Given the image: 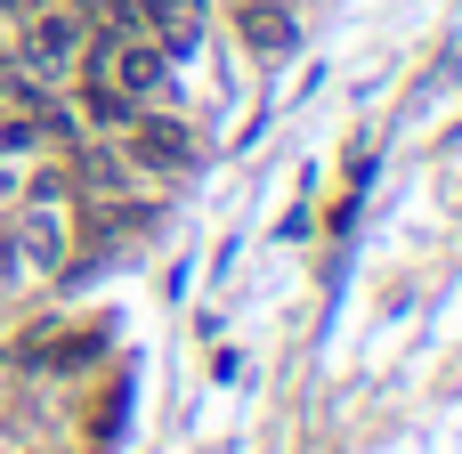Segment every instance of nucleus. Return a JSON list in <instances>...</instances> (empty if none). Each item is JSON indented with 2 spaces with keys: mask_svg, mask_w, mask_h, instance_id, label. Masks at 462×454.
I'll return each mask as SVG.
<instances>
[{
  "mask_svg": "<svg viewBox=\"0 0 462 454\" xmlns=\"http://www.w3.org/2000/svg\"><path fill=\"white\" fill-rule=\"evenodd\" d=\"M8 41H16V65H24L32 81H57V73L81 65V49H89V16L65 8V0H32V8L16 16Z\"/></svg>",
  "mask_w": 462,
  "mask_h": 454,
  "instance_id": "f257e3e1",
  "label": "nucleus"
},
{
  "mask_svg": "<svg viewBox=\"0 0 462 454\" xmlns=\"http://www.w3.org/2000/svg\"><path fill=\"white\" fill-rule=\"evenodd\" d=\"M114 138H122V162H130V171H187V162H195V130H187L171 106H138Z\"/></svg>",
  "mask_w": 462,
  "mask_h": 454,
  "instance_id": "f03ea898",
  "label": "nucleus"
},
{
  "mask_svg": "<svg viewBox=\"0 0 462 454\" xmlns=\"http://www.w3.org/2000/svg\"><path fill=\"white\" fill-rule=\"evenodd\" d=\"M73 73H81V81H73V122H81V130H97V138H114L138 106H130L106 73H89V65H73Z\"/></svg>",
  "mask_w": 462,
  "mask_h": 454,
  "instance_id": "7ed1b4c3",
  "label": "nucleus"
},
{
  "mask_svg": "<svg viewBox=\"0 0 462 454\" xmlns=\"http://www.w3.org/2000/svg\"><path fill=\"white\" fill-rule=\"evenodd\" d=\"M236 32L260 49V57H276V49H292V16L276 8V0H244L236 8Z\"/></svg>",
  "mask_w": 462,
  "mask_h": 454,
  "instance_id": "20e7f679",
  "label": "nucleus"
},
{
  "mask_svg": "<svg viewBox=\"0 0 462 454\" xmlns=\"http://www.w3.org/2000/svg\"><path fill=\"white\" fill-rule=\"evenodd\" d=\"M49 357H57V374H81V366H89V357H97V341H57V349H49Z\"/></svg>",
  "mask_w": 462,
  "mask_h": 454,
  "instance_id": "39448f33",
  "label": "nucleus"
}]
</instances>
